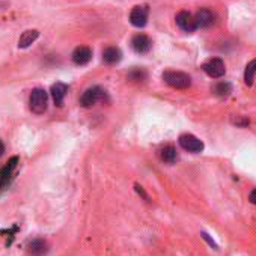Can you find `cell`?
<instances>
[{
	"label": "cell",
	"instance_id": "4",
	"mask_svg": "<svg viewBox=\"0 0 256 256\" xmlns=\"http://www.w3.org/2000/svg\"><path fill=\"white\" fill-rule=\"evenodd\" d=\"M178 144L184 151L192 152V154H199V152L204 151V142L200 139H198L196 136L188 134V133L181 134L180 139H178Z\"/></svg>",
	"mask_w": 256,
	"mask_h": 256
},
{
	"label": "cell",
	"instance_id": "5",
	"mask_svg": "<svg viewBox=\"0 0 256 256\" xmlns=\"http://www.w3.org/2000/svg\"><path fill=\"white\" fill-rule=\"evenodd\" d=\"M202 70L206 76H210L211 78H222L224 74H226V66H224V62L220 59V58H214V59H210L206 60L204 65H202Z\"/></svg>",
	"mask_w": 256,
	"mask_h": 256
},
{
	"label": "cell",
	"instance_id": "16",
	"mask_svg": "<svg viewBox=\"0 0 256 256\" xmlns=\"http://www.w3.org/2000/svg\"><path fill=\"white\" fill-rule=\"evenodd\" d=\"M160 158H162V162L166 163V164H175V163L178 162V152H176V150H175L172 145H168V146L162 148V151H160Z\"/></svg>",
	"mask_w": 256,
	"mask_h": 256
},
{
	"label": "cell",
	"instance_id": "11",
	"mask_svg": "<svg viewBox=\"0 0 256 256\" xmlns=\"http://www.w3.org/2000/svg\"><path fill=\"white\" fill-rule=\"evenodd\" d=\"M92 59V50L89 47H84V46H80L77 47L74 52H72V62L76 65H88Z\"/></svg>",
	"mask_w": 256,
	"mask_h": 256
},
{
	"label": "cell",
	"instance_id": "7",
	"mask_svg": "<svg viewBox=\"0 0 256 256\" xmlns=\"http://www.w3.org/2000/svg\"><path fill=\"white\" fill-rule=\"evenodd\" d=\"M216 12H212L211 10L208 8H202L196 12L194 16V22H196V26L198 29H206V28H211L214 23H216Z\"/></svg>",
	"mask_w": 256,
	"mask_h": 256
},
{
	"label": "cell",
	"instance_id": "1",
	"mask_svg": "<svg viewBox=\"0 0 256 256\" xmlns=\"http://www.w3.org/2000/svg\"><path fill=\"white\" fill-rule=\"evenodd\" d=\"M163 80L174 89H188L192 86V77L182 71H164Z\"/></svg>",
	"mask_w": 256,
	"mask_h": 256
},
{
	"label": "cell",
	"instance_id": "20",
	"mask_svg": "<svg viewBox=\"0 0 256 256\" xmlns=\"http://www.w3.org/2000/svg\"><path fill=\"white\" fill-rule=\"evenodd\" d=\"M248 200H250L253 205H256V187L248 193Z\"/></svg>",
	"mask_w": 256,
	"mask_h": 256
},
{
	"label": "cell",
	"instance_id": "3",
	"mask_svg": "<svg viewBox=\"0 0 256 256\" xmlns=\"http://www.w3.org/2000/svg\"><path fill=\"white\" fill-rule=\"evenodd\" d=\"M104 96H106V90L101 86H92L83 92V95L80 96V104L83 107H92L101 100H104Z\"/></svg>",
	"mask_w": 256,
	"mask_h": 256
},
{
	"label": "cell",
	"instance_id": "8",
	"mask_svg": "<svg viewBox=\"0 0 256 256\" xmlns=\"http://www.w3.org/2000/svg\"><path fill=\"white\" fill-rule=\"evenodd\" d=\"M175 22H176L178 28H180L182 32H186V34H193V32L198 29L196 22H194V17H193L190 12H187V11L178 12Z\"/></svg>",
	"mask_w": 256,
	"mask_h": 256
},
{
	"label": "cell",
	"instance_id": "21",
	"mask_svg": "<svg viewBox=\"0 0 256 256\" xmlns=\"http://www.w3.org/2000/svg\"><path fill=\"white\" fill-rule=\"evenodd\" d=\"M202 236H204V238H205V240H206V241H208V242H210L211 246H214V248H217V244H216V242H214V241H212V240L210 238V235H206L205 232H202Z\"/></svg>",
	"mask_w": 256,
	"mask_h": 256
},
{
	"label": "cell",
	"instance_id": "15",
	"mask_svg": "<svg viewBox=\"0 0 256 256\" xmlns=\"http://www.w3.org/2000/svg\"><path fill=\"white\" fill-rule=\"evenodd\" d=\"M38 36H40V32H38L36 29H30V30L23 32V35H22L20 40H18V47H20V48H28V47H30V46L38 40Z\"/></svg>",
	"mask_w": 256,
	"mask_h": 256
},
{
	"label": "cell",
	"instance_id": "17",
	"mask_svg": "<svg viewBox=\"0 0 256 256\" xmlns=\"http://www.w3.org/2000/svg\"><path fill=\"white\" fill-rule=\"evenodd\" d=\"M254 74H256V59L250 60L244 70V83L247 86H252L253 84V80H254Z\"/></svg>",
	"mask_w": 256,
	"mask_h": 256
},
{
	"label": "cell",
	"instance_id": "14",
	"mask_svg": "<svg viewBox=\"0 0 256 256\" xmlns=\"http://www.w3.org/2000/svg\"><path fill=\"white\" fill-rule=\"evenodd\" d=\"M47 252H48V246H47V241L42 238H35L29 244V254L30 256H44Z\"/></svg>",
	"mask_w": 256,
	"mask_h": 256
},
{
	"label": "cell",
	"instance_id": "18",
	"mask_svg": "<svg viewBox=\"0 0 256 256\" xmlns=\"http://www.w3.org/2000/svg\"><path fill=\"white\" fill-rule=\"evenodd\" d=\"M212 92L217 95V96H228L230 92H232V86L230 83L228 82H218L212 86Z\"/></svg>",
	"mask_w": 256,
	"mask_h": 256
},
{
	"label": "cell",
	"instance_id": "6",
	"mask_svg": "<svg viewBox=\"0 0 256 256\" xmlns=\"http://www.w3.org/2000/svg\"><path fill=\"white\" fill-rule=\"evenodd\" d=\"M148 17H150V10L148 6H134L130 12V23L134 28H145L148 23Z\"/></svg>",
	"mask_w": 256,
	"mask_h": 256
},
{
	"label": "cell",
	"instance_id": "10",
	"mask_svg": "<svg viewBox=\"0 0 256 256\" xmlns=\"http://www.w3.org/2000/svg\"><path fill=\"white\" fill-rule=\"evenodd\" d=\"M17 164H18V157H12L8 162V164L0 170V188H5L11 182L14 176V170L17 169Z\"/></svg>",
	"mask_w": 256,
	"mask_h": 256
},
{
	"label": "cell",
	"instance_id": "12",
	"mask_svg": "<svg viewBox=\"0 0 256 256\" xmlns=\"http://www.w3.org/2000/svg\"><path fill=\"white\" fill-rule=\"evenodd\" d=\"M68 92V86L65 83H54L52 86V96H53V101L58 107H60L64 104V100H65V95Z\"/></svg>",
	"mask_w": 256,
	"mask_h": 256
},
{
	"label": "cell",
	"instance_id": "19",
	"mask_svg": "<svg viewBox=\"0 0 256 256\" xmlns=\"http://www.w3.org/2000/svg\"><path fill=\"white\" fill-rule=\"evenodd\" d=\"M128 78L133 82H144L146 78V71L142 68H133L130 72H128Z\"/></svg>",
	"mask_w": 256,
	"mask_h": 256
},
{
	"label": "cell",
	"instance_id": "2",
	"mask_svg": "<svg viewBox=\"0 0 256 256\" xmlns=\"http://www.w3.org/2000/svg\"><path fill=\"white\" fill-rule=\"evenodd\" d=\"M47 104H48L47 92L42 88H35L30 94V98H29V107H30L32 113H35V114L46 113Z\"/></svg>",
	"mask_w": 256,
	"mask_h": 256
},
{
	"label": "cell",
	"instance_id": "9",
	"mask_svg": "<svg viewBox=\"0 0 256 256\" xmlns=\"http://www.w3.org/2000/svg\"><path fill=\"white\" fill-rule=\"evenodd\" d=\"M132 47H133V50H134L136 53L145 54V53H148V52L151 50L152 41L150 40L148 35H145V34H138V35H134V36L132 38Z\"/></svg>",
	"mask_w": 256,
	"mask_h": 256
},
{
	"label": "cell",
	"instance_id": "22",
	"mask_svg": "<svg viewBox=\"0 0 256 256\" xmlns=\"http://www.w3.org/2000/svg\"><path fill=\"white\" fill-rule=\"evenodd\" d=\"M5 150H6V148H5V144H4L2 140H0V157H2V156L5 154Z\"/></svg>",
	"mask_w": 256,
	"mask_h": 256
},
{
	"label": "cell",
	"instance_id": "13",
	"mask_svg": "<svg viewBox=\"0 0 256 256\" xmlns=\"http://www.w3.org/2000/svg\"><path fill=\"white\" fill-rule=\"evenodd\" d=\"M122 59V52L118 47H107L102 52V62L107 65H116Z\"/></svg>",
	"mask_w": 256,
	"mask_h": 256
}]
</instances>
